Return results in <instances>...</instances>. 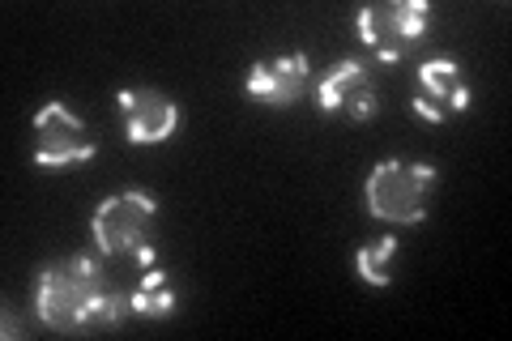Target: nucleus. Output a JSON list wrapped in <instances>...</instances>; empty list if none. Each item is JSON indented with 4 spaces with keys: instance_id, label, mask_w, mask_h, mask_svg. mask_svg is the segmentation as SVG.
<instances>
[{
    "instance_id": "f257e3e1",
    "label": "nucleus",
    "mask_w": 512,
    "mask_h": 341,
    "mask_svg": "<svg viewBox=\"0 0 512 341\" xmlns=\"http://www.w3.org/2000/svg\"><path fill=\"white\" fill-rule=\"evenodd\" d=\"M35 312L47 329L56 333H82V329H107L120 324L133 307L128 295L111 290L94 256H64L47 265L35 282Z\"/></svg>"
},
{
    "instance_id": "f03ea898",
    "label": "nucleus",
    "mask_w": 512,
    "mask_h": 341,
    "mask_svg": "<svg viewBox=\"0 0 512 341\" xmlns=\"http://www.w3.org/2000/svg\"><path fill=\"white\" fill-rule=\"evenodd\" d=\"M154 218H158V201L150 192L124 188L99 201L90 218V235L103 256H137L141 265H154V248H150Z\"/></svg>"
},
{
    "instance_id": "7ed1b4c3",
    "label": "nucleus",
    "mask_w": 512,
    "mask_h": 341,
    "mask_svg": "<svg viewBox=\"0 0 512 341\" xmlns=\"http://www.w3.org/2000/svg\"><path fill=\"white\" fill-rule=\"evenodd\" d=\"M436 184V167L427 162H402V158H384L376 162V171L367 175V209L380 222H402L419 226L427 218V197Z\"/></svg>"
},
{
    "instance_id": "20e7f679",
    "label": "nucleus",
    "mask_w": 512,
    "mask_h": 341,
    "mask_svg": "<svg viewBox=\"0 0 512 341\" xmlns=\"http://www.w3.org/2000/svg\"><path fill=\"white\" fill-rule=\"evenodd\" d=\"M427 22H431L427 0H393V5H367V9H359L355 30H359V39L372 47L376 60L393 64V60H402L414 43H419Z\"/></svg>"
},
{
    "instance_id": "39448f33",
    "label": "nucleus",
    "mask_w": 512,
    "mask_h": 341,
    "mask_svg": "<svg viewBox=\"0 0 512 341\" xmlns=\"http://www.w3.org/2000/svg\"><path fill=\"white\" fill-rule=\"evenodd\" d=\"M94 141L86 137V124L73 116L64 103H47L35 116V162L39 167H73V162H90Z\"/></svg>"
},
{
    "instance_id": "423d86ee",
    "label": "nucleus",
    "mask_w": 512,
    "mask_h": 341,
    "mask_svg": "<svg viewBox=\"0 0 512 341\" xmlns=\"http://www.w3.org/2000/svg\"><path fill=\"white\" fill-rule=\"evenodd\" d=\"M316 103L325 116L372 120L376 116V81L363 60H338L316 86Z\"/></svg>"
},
{
    "instance_id": "0eeeda50",
    "label": "nucleus",
    "mask_w": 512,
    "mask_h": 341,
    "mask_svg": "<svg viewBox=\"0 0 512 341\" xmlns=\"http://www.w3.org/2000/svg\"><path fill=\"white\" fill-rule=\"evenodd\" d=\"M116 107L124 116V133L133 145H158L175 133V124H180V111L167 94L158 90H146V86H128L116 94Z\"/></svg>"
},
{
    "instance_id": "6e6552de",
    "label": "nucleus",
    "mask_w": 512,
    "mask_h": 341,
    "mask_svg": "<svg viewBox=\"0 0 512 341\" xmlns=\"http://www.w3.org/2000/svg\"><path fill=\"white\" fill-rule=\"evenodd\" d=\"M419 86H423V99H414V111L427 116L431 124H440L444 111L470 107V86H466V77H461V64L448 60V56L419 64Z\"/></svg>"
},
{
    "instance_id": "1a4fd4ad",
    "label": "nucleus",
    "mask_w": 512,
    "mask_h": 341,
    "mask_svg": "<svg viewBox=\"0 0 512 341\" xmlns=\"http://www.w3.org/2000/svg\"><path fill=\"white\" fill-rule=\"evenodd\" d=\"M308 56L291 52V56H278V60H265V64H252L248 77H244V90L252 94L256 103H269V107H286L295 103L303 90H308Z\"/></svg>"
},
{
    "instance_id": "9d476101",
    "label": "nucleus",
    "mask_w": 512,
    "mask_h": 341,
    "mask_svg": "<svg viewBox=\"0 0 512 341\" xmlns=\"http://www.w3.org/2000/svg\"><path fill=\"white\" fill-rule=\"evenodd\" d=\"M128 307H133V316H171V307H175V290L167 282V273L163 269H150L146 278H141L133 290H128Z\"/></svg>"
},
{
    "instance_id": "9b49d317",
    "label": "nucleus",
    "mask_w": 512,
    "mask_h": 341,
    "mask_svg": "<svg viewBox=\"0 0 512 341\" xmlns=\"http://www.w3.org/2000/svg\"><path fill=\"white\" fill-rule=\"evenodd\" d=\"M393 256H397V239H380L372 248H359L355 252V269L367 286H389L393 282Z\"/></svg>"
}]
</instances>
